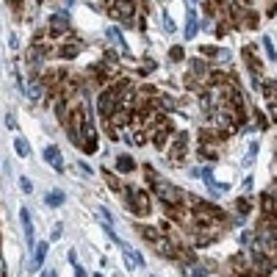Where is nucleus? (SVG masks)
<instances>
[{
  "label": "nucleus",
  "mask_w": 277,
  "mask_h": 277,
  "mask_svg": "<svg viewBox=\"0 0 277 277\" xmlns=\"http://www.w3.org/2000/svg\"><path fill=\"white\" fill-rule=\"evenodd\" d=\"M147 169V178H150L152 188H156V194L164 200V202L169 205V208H178V205L183 202V192L178 186H172L169 180H164V178H158L156 172H152V166H144Z\"/></svg>",
  "instance_id": "f257e3e1"
},
{
  "label": "nucleus",
  "mask_w": 277,
  "mask_h": 277,
  "mask_svg": "<svg viewBox=\"0 0 277 277\" xmlns=\"http://www.w3.org/2000/svg\"><path fill=\"white\" fill-rule=\"evenodd\" d=\"M128 194H130V208H133V211L142 214V216L150 214V197H147L142 188H128Z\"/></svg>",
  "instance_id": "f03ea898"
},
{
  "label": "nucleus",
  "mask_w": 277,
  "mask_h": 277,
  "mask_svg": "<svg viewBox=\"0 0 277 277\" xmlns=\"http://www.w3.org/2000/svg\"><path fill=\"white\" fill-rule=\"evenodd\" d=\"M114 106H122V100H120V89L102 92V97H100V114H102V116H111Z\"/></svg>",
  "instance_id": "7ed1b4c3"
},
{
  "label": "nucleus",
  "mask_w": 277,
  "mask_h": 277,
  "mask_svg": "<svg viewBox=\"0 0 277 277\" xmlns=\"http://www.w3.org/2000/svg\"><path fill=\"white\" fill-rule=\"evenodd\" d=\"M120 247H122V255H125V266H128L130 272H133V269H142V266H144L142 255H138L133 247H128V244H120Z\"/></svg>",
  "instance_id": "20e7f679"
},
{
  "label": "nucleus",
  "mask_w": 277,
  "mask_h": 277,
  "mask_svg": "<svg viewBox=\"0 0 277 277\" xmlns=\"http://www.w3.org/2000/svg\"><path fill=\"white\" fill-rule=\"evenodd\" d=\"M44 161H48L50 166L56 169V172H64V158H61L58 147H53V144H50L48 150H44Z\"/></svg>",
  "instance_id": "39448f33"
},
{
  "label": "nucleus",
  "mask_w": 277,
  "mask_h": 277,
  "mask_svg": "<svg viewBox=\"0 0 277 277\" xmlns=\"http://www.w3.org/2000/svg\"><path fill=\"white\" fill-rule=\"evenodd\" d=\"M20 216H22L25 241H28V247H34V219H30V211H28V208H22V211H20Z\"/></svg>",
  "instance_id": "423d86ee"
},
{
  "label": "nucleus",
  "mask_w": 277,
  "mask_h": 277,
  "mask_svg": "<svg viewBox=\"0 0 277 277\" xmlns=\"http://www.w3.org/2000/svg\"><path fill=\"white\" fill-rule=\"evenodd\" d=\"M48 250H50V244H39L36 252H34V260H30V266H28V272H39V269H42L44 258H48Z\"/></svg>",
  "instance_id": "0eeeda50"
},
{
  "label": "nucleus",
  "mask_w": 277,
  "mask_h": 277,
  "mask_svg": "<svg viewBox=\"0 0 277 277\" xmlns=\"http://www.w3.org/2000/svg\"><path fill=\"white\" fill-rule=\"evenodd\" d=\"M183 277H208V269L202 264H183Z\"/></svg>",
  "instance_id": "6e6552de"
},
{
  "label": "nucleus",
  "mask_w": 277,
  "mask_h": 277,
  "mask_svg": "<svg viewBox=\"0 0 277 277\" xmlns=\"http://www.w3.org/2000/svg\"><path fill=\"white\" fill-rule=\"evenodd\" d=\"M180 156H186V133H178L175 152H172V164H180Z\"/></svg>",
  "instance_id": "1a4fd4ad"
},
{
  "label": "nucleus",
  "mask_w": 277,
  "mask_h": 277,
  "mask_svg": "<svg viewBox=\"0 0 277 277\" xmlns=\"http://www.w3.org/2000/svg\"><path fill=\"white\" fill-rule=\"evenodd\" d=\"M169 133H172V125H169V122H164V125H158V130H156V144H158V147H164V144H166Z\"/></svg>",
  "instance_id": "9d476101"
},
{
  "label": "nucleus",
  "mask_w": 277,
  "mask_h": 277,
  "mask_svg": "<svg viewBox=\"0 0 277 277\" xmlns=\"http://www.w3.org/2000/svg\"><path fill=\"white\" fill-rule=\"evenodd\" d=\"M64 192H50L48 197H44V205H48V208H61V205H64Z\"/></svg>",
  "instance_id": "9b49d317"
},
{
  "label": "nucleus",
  "mask_w": 277,
  "mask_h": 277,
  "mask_svg": "<svg viewBox=\"0 0 277 277\" xmlns=\"http://www.w3.org/2000/svg\"><path fill=\"white\" fill-rule=\"evenodd\" d=\"M116 169H120V172H133V169H136V161H133L130 156H120L116 158Z\"/></svg>",
  "instance_id": "f8f14e48"
},
{
  "label": "nucleus",
  "mask_w": 277,
  "mask_h": 277,
  "mask_svg": "<svg viewBox=\"0 0 277 277\" xmlns=\"http://www.w3.org/2000/svg\"><path fill=\"white\" fill-rule=\"evenodd\" d=\"M156 250H158L161 255H166V258H175V247L169 244V238H161V241L156 244Z\"/></svg>",
  "instance_id": "ddd939ff"
},
{
  "label": "nucleus",
  "mask_w": 277,
  "mask_h": 277,
  "mask_svg": "<svg viewBox=\"0 0 277 277\" xmlns=\"http://www.w3.org/2000/svg\"><path fill=\"white\" fill-rule=\"evenodd\" d=\"M194 34H197V14L188 12V22H186V39H194Z\"/></svg>",
  "instance_id": "4468645a"
},
{
  "label": "nucleus",
  "mask_w": 277,
  "mask_h": 277,
  "mask_svg": "<svg viewBox=\"0 0 277 277\" xmlns=\"http://www.w3.org/2000/svg\"><path fill=\"white\" fill-rule=\"evenodd\" d=\"M14 150H17V156H28V152H30V147H28V142H25V138L22 136H17V138H14Z\"/></svg>",
  "instance_id": "2eb2a0df"
},
{
  "label": "nucleus",
  "mask_w": 277,
  "mask_h": 277,
  "mask_svg": "<svg viewBox=\"0 0 277 277\" xmlns=\"http://www.w3.org/2000/svg\"><path fill=\"white\" fill-rule=\"evenodd\" d=\"M116 14L130 17V14H133V3H130V0H120V3H116Z\"/></svg>",
  "instance_id": "dca6fc26"
},
{
  "label": "nucleus",
  "mask_w": 277,
  "mask_h": 277,
  "mask_svg": "<svg viewBox=\"0 0 277 277\" xmlns=\"http://www.w3.org/2000/svg\"><path fill=\"white\" fill-rule=\"evenodd\" d=\"M142 236H147V241H152V244H158V241L164 238V236L158 233L156 228H142Z\"/></svg>",
  "instance_id": "f3484780"
},
{
  "label": "nucleus",
  "mask_w": 277,
  "mask_h": 277,
  "mask_svg": "<svg viewBox=\"0 0 277 277\" xmlns=\"http://www.w3.org/2000/svg\"><path fill=\"white\" fill-rule=\"evenodd\" d=\"M108 36L114 39V42L120 44L122 50H128V48H125V39H122V34H120V30H116V28H108Z\"/></svg>",
  "instance_id": "a211bd4d"
},
{
  "label": "nucleus",
  "mask_w": 277,
  "mask_h": 277,
  "mask_svg": "<svg viewBox=\"0 0 277 277\" xmlns=\"http://www.w3.org/2000/svg\"><path fill=\"white\" fill-rule=\"evenodd\" d=\"M53 28H56V30L66 28V20H64V14H58V17H53Z\"/></svg>",
  "instance_id": "6ab92c4d"
},
{
  "label": "nucleus",
  "mask_w": 277,
  "mask_h": 277,
  "mask_svg": "<svg viewBox=\"0 0 277 277\" xmlns=\"http://www.w3.org/2000/svg\"><path fill=\"white\" fill-rule=\"evenodd\" d=\"M264 44H266V53H269V56H272V61H274V58H277V50H274V44H272V39H266Z\"/></svg>",
  "instance_id": "aec40b11"
},
{
  "label": "nucleus",
  "mask_w": 277,
  "mask_h": 277,
  "mask_svg": "<svg viewBox=\"0 0 277 277\" xmlns=\"http://www.w3.org/2000/svg\"><path fill=\"white\" fill-rule=\"evenodd\" d=\"M164 17V28L169 30V34H172V30H175V22H172V20H169V14H161Z\"/></svg>",
  "instance_id": "412c9836"
},
{
  "label": "nucleus",
  "mask_w": 277,
  "mask_h": 277,
  "mask_svg": "<svg viewBox=\"0 0 277 277\" xmlns=\"http://www.w3.org/2000/svg\"><path fill=\"white\" fill-rule=\"evenodd\" d=\"M236 208H238V214H247L250 211V202H247V200H238V202H236Z\"/></svg>",
  "instance_id": "4be33fe9"
},
{
  "label": "nucleus",
  "mask_w": 277,
  "mask_h": 277,
  "mask_svg": "<svg viewBox=\"0 0 277 277\" xmlns=\"http://www.w3.org/2000/svg\"><path fill=\"white\" fill-rule=\"evenodd\" d=\"M28 97L30 100H39V86H28Z\"/></svg>",
  "instance_id": "5701e85b"
},
{
  "label": "nucleus",
  "mask_w": 277,
  "mask_h": 277,
  "mask_svg": "<svg viewBox=\"0 0 277 277\" xmlns=\"http://www.w3.org/2000/svg\"><path fill=\"white\" fill-rule=\"evenodd\" d=\"M20 186H22V192H25V194H30V188H34V186H30L28 178H22V180H20Z\"/></svg>",
  "instance_id": "b1692460"
},
{
  "label": "nucleus",
  "mask_w": 277,
  "mask_h": 277,
  "mask_svg": "<svg viewBox=\"0 0 277 277\" xmlns=\"http://www.w3.org/2000/svg\"><path fill=\"white\" fill-rule=\"evenodd\" d=\"M266 194H269L272 200H277V180H274V183H272V186H269V192H266Z\"/></svg>",
  "instance_id": "393cba45"
},
{
  "label": "nucleus",
  "mask_w": 277,
  "mask_h": 277,
  "mask_svg": "<svg viewBox=\"0 0 277 277\" xmlns=\"http://www.w3.org/2000/svg\"><path fill=\"white\" fill-rule=\"evenodd\" d=\"M42 277H58V274H56V272H53V269H48V272H44V274H42Z\"/></svg>",
  "instance_id": "a878e982"
},
{
  "label": "nucleus",
  "mask_w": 277,
  "mask_h": 277,
  "mask_svg": "<svg viewBox=\"0 0 277 277\" xmlns=\"http://www.w3.org/2000/svg\"><path fill=\"white\" fill-rule=\"evenodd\" d=\"M244 277H258V274H244Z\"/></svg>",
  "instance_id": "bb28decb"
}]
</instances>
